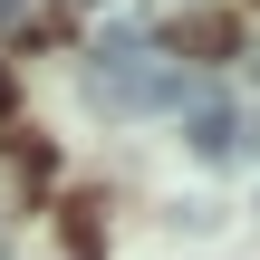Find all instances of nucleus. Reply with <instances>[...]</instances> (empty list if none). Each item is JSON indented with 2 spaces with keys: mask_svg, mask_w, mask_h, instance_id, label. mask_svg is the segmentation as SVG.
<instances>
[{
  "mask_svg": "<svg viewBox=\"0 0 260 260\" xmlns=\"http://www.w3.org/2000/svg\"><path fill=\"white\" fill-rule=\"evenodd\" d=\"M87 96H96L106 116H154V106H183L193 87H183V68H174L164 48H145V39H96Z\"/></svg>",
  "mask_w": 260,
  "mask_h": 260,
  "instance_id": "nucleus-1",
  "label": "nucleus"
},
{
  "mask_svg": "<svg viewBox=\"0 0 260 260\" xmlns=\"http://www.w3.org/2000/svg\"><path fill=\"white\" fill-rule=\"evenodd\" d=\"M183 145H193L203 164H232V154H241V106H232V96H183Z\"/></svg>",
  "mask_w": 260,
  "mask_h": 260,
  "instance_id": "nucleus-2",
  "label": "nucleus"
},
{
  "mask_svg": "<svg viewBox=\"0 0 260 260\" xmlns=\"http://www.w3.org/2000/svg\"><path fill=\"white\" fill-rule=\"evenodd\" d=\"M164 58H232V19H222V10H193V19H174Z\"/></svg>",
  "mask_w": 260,
  "mask_h": 260,
  "instance_id": "nucleus-3",
  "label": "nucleus"
},
{
  "mask_svg": "<svg viewBox=\"0 0 260 260\" xmlns=\"http://www.w3.org/2000/svg\"><path fill=\"white\" fill-rule=\"evenodd\" d=\"M19 10H29V0H0V29H10V19H19Z\"/></svg>",
  "mask_w": 260,
  "mask_h": 260,
  "instance_id": "nucleus-4",
  "label": "nucleus"
},
{
  "mask_svg": "<svg viewBox=\"0 0 260 260\" xmlns=\"http://www.w3.org/2000/svg\"><path fill=\"white\" fill-rule=\"evenodd\" d=\"M0 106H10V68H0Z\"/></svg>",
  "mask_w": 260,
  "mask_h": 260,
  "instance_id": "nucleus-5",
  "label": "nucleus"
}]
</instances>
